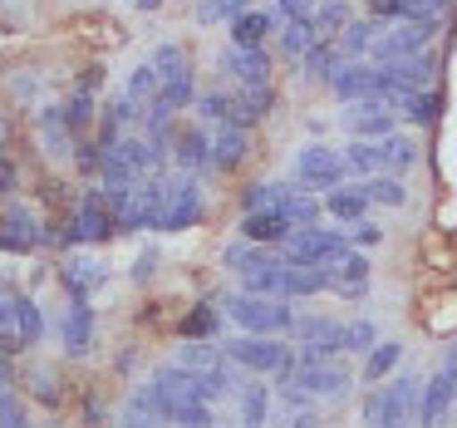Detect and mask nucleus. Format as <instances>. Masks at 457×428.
I'll return each mask as SVG.
<instances>
[{
  "label": "nucleus",
  "instance_id": "nucleus-8",
  "mask_svg": "<svg viewBox=\"0 0 457 428\" xmlns=\"http://www.w3.org/2000/svg\"><path fill=\"white\" fill-rule=\"evenodd\" d=\"M113 231H119V222H113V212H109V192L89 188L79 202V212H74V227L64 231V241H70V247H79V241H109Z\"/></svg>",
  "mask_w": 457,
  "mask_h": 428
},
{
  "label": "nucleus",
  "instance_id": "nucleus-47",
  "mask_svg": "<svg viewBox=\"0 0 457 428\" xmlns=\"http://www.w3.org/2000/svg\"><path fill=\"white\" fill-rule=\"evenodd\" d=\"M133 5H138V11H158L162 0H133Z\"/></svg>",
  "mask_w": 457,
  "mask_h": 428
},
{
  "label": "nucleus",
  "instance_id": "nucleus-36",
  "mask_svg": "<svg viewBox=\"0 0 457 428\" xmlns=\"http://www.w3.org/2000/svg\"><path fill=\"white\" fill-rule=\"evenodd\" d=\"M266 414H270V399H266V389H261V384H251L246 394H241V418H246V424H261Z\"/></svg>",
  "mask_w": 457,
  "mask_h": 428
},
{
  "label": "nucleus",
  "instance_id": "nucleus-16",
  "mask_svg": "<svg viewBox=\"0 0 457 428\" xmlns=\"http://www.w3.org/2000/svg\"><path fill=\"white\" fill-rule=\"evenodd\" d=\"M221 70H227L231 80H241V84H266L270 60H266L261 45H231V50L221 55Z\"/></svg>",
  "mask_w": 457,
  "mask_h": 428
},
{
  "label": "nucleus",
  "instance_id": "nucleus-34",
  "mask_svg": "<svg viewBox=\"0 0 457 428\" xmlns=\"http://www.w3.org/2000/svg\"><path fill=\"white\" fill-rule=\"evenodd\" d=\"M335 64H339V45H315V50L305 55V80H325L329 84Z\"/></svg>",
  "mask_w": 457,
  "mask_h": 428
},
{
  "label": "nucleus",
  "instance_id": "nucleus-1",
  "mask_svg": "<svg viewBox=\"0 0 457 428\" xmlns=\"http://www.w3.org/2000/svg\"><path fill=\"white\" fill-rule=\"evenodd\" d=\"M418 404H423V384H418L413 374H398V379H388L384 389H374V394H369L364 424H388V428L413 424Z\"/></svg>",
  "mask_w": 457,
  "mask_h": 428
},
{
  "label": "nucleus",
  "instance_id": "nucleus-5",
  "mask_svg": "<svg viewBox=\"0 0 457 428\" xmlns=\"http://www.w3.org/2000/svg\"><path fill=\"white\" fill-rule=\"evenodd\" d=\"M290 172H295L300 188H310V192H329V188H339V182H345L349 163L339 158L335 148H325V143H310V148H300V153H295Z\"/></svg>",
  "mask_w": 457,
  "mask_h": 428
},
{
  "label": "nucleus",
  "instance_id": "nucleus-26",
  "mask_svg": "<svg viewBox=\"0 0 457 428\" xmlns=\"http://www.w3.org/2000/svg\"><path fill=\"white\" fill-rule=\"evenodd\" d=\"M320 45V30H315V21L310 15H300V21H290L286 25V35H280V50H286V60H305L310 50Z\"/></svg>",
  "mask_w": 457,
  "mask_h": 428
},
{
  "label": "nucleus",
  "instance_id": "nucleus-24",
  "mask_svg": "<svg viewBox=\"0 0 457 428\" xmlns=\"http://www.w3.org/2000/svg\"><path fill=\"white\" fill-rule=\"evenodd\" d=\"M364 207H369V192L364 188H329V197H325V212L335 222H349V227L364 217Z\"/></svg>",
  "mask_w": 457,
  "mask_h": 428
},
{
  "label": "nucleus",
  "instance_id": "nucleus-33",
  "mask_svg": "<svg viewBox=\"0 0 457 428\" xmlns=\"http://www.w3.org/2000/svg\"><path fill=\"white\" fill-rule=\"evenodd\" d=\"M15 325H21V340H25V345H35V340H40L45 320H40V306H35L30 296H15Z\"/></svg>",
  "mask_w": 457,
  "mask_h": 428
},
{
  "label": "nucleus",
  "instance_id": "nucleus-27",
  "mask_svg": "<svg viewBox=\"0 0 457 428\" xmlns=\"http://www.w3.org/2000/svg\"><path fill=\"white\" fill-rule=\"evenodd\" d=\"M310 21H315L320 40H339V30L349 25V5H345V0H325V5L310 11Z\"/></svg>",
  "mask_w": 457,
  "mask_h": 428
},
{
  "label": "nucleus",
  "instance_id": "nucleus-12",
  "mask_svg": "<svg viewBox=\"0 0 457 428\" xmlns=\"http://www.w3.org/2000/svg\"><path fill=\"white\" fill-rule=\"evenodd\" d=\"M290 330H295L300 349H310V355H339V349H345V325H339V320L305 315V320H295Z\"/></svg>",
  "mask_w": 457,
  "mask_h": 428
},
{
  "label": "nucleus",
  "instance_id": "nucleus-32",
  "mask_svg": "<svg viewBox=\"0 0 457 428\" xmlns=\"http://www.w3.org/2000/svg\"><path fill=\"white\" fill-rule=\"evenodd\" d=\"M0 349H25L21 325H15V296L0 290Z\"/></svg>",
  "mask_w": 457,
  "mask_h": 428
},
{
  "label": "nucleus",
  "instance_id": "nucleus-30",
  "mask_svg": "<svg viewBox=\"0 0 457 428\" xmlns=\"http://www.w3.org/2000/svg\"><path fill=\"white\" fill-rule=\"evenodd\" d=\"M398 359H403V345H394V340L374 345V349H369V365H364V379H374V384H378V379H384L388 369L398 365Z\"/></svg>",
  "mask_w": 457,
  "mask_h": 428
},
{
  "label": "nucleus",
  "instance_id": "nucleus-20",
  "mask_svg": "<svg viewBox=\"0 0 457 428\" xmlns=\"http://www.w3.org/2000/svg\"><path fill=\"white\" fill-rule=\"evenodd\" d=\"M276 212H280V217H286L295 231H300V227H315V222H320V202L310 197V188H300V182H295V188H280Z\"/></svg>",
  "mask_w": 457,
  "mask_h": 428
},
{
  "label": "nucleus",
  "instance_id": "nucleus-28",
  "mask_svg": "<svg viewBox=\"0 0 457 428\" xmlns=\"http://www.w3.org/2000/svg\"><path fill=\"white\" fill-rule=\"evenodd\" d=\"M359 188L369 192V202H384V207H403L408 202L403 182H398L394 172H369V182H359Z\"/></svg>",
  "mask_w": 457,
  "mask_h": 428
},
{
  "label": "nucleus",
  "instance_id": "nucleus-37",
  "mask_svg": "<svg viewBox=\"0 0 457 428\" xmlns=\"http://www.w3.org/2000/svg\"><path fill=\"white\" fill-rule=\"evenodd\" d=\"M212 330H217V310L212 306H197L187 320H182V335L187 340H202V335H212Z\"/></svg>",
  "mask_w": 457,
  "mask_h": 428
},
{
  "label": "nucleus",
  "instance_id": "nucleus-2",
  "mask_svg": "<svg viewBox=\"0 0 457 428\" xmlns=\"http://www.w3.org/2000/svg\"><path fill=\"white\" fill-rule=\"evenodd\" d=\"M231 320H237L241 330H251V335H280V330L295 325V315H290L286 296H261V290H241V296L227 300Z\"/></svg>",
  "mask_w": 457,
  "mask_h": 428
},
{
  "label": "nucleus",
  "instance_id": "nucleus-15",
  "mask_svg": "<svg viewBox=\"0 0 457 428\" xmlns=\"http://www.w3.org/2000/svg\"><path fill=\"white\" fill-rule=\"evenodd\" d=\"M104 276H109V266H104L99 256H70L60 266V281H64V290H70L74 300H89L94 290L104 286Z\"/></svg>",
  "mask_w": 457,
  "mask_h": 428
},
{
  "label": "nucleus",
  "instance_id": "nucleus-13",
  "mask_svg": "<svg viewBox=\"0 0 457 428\" xmlns=\"http://www.w3.org/2000/svg\"><path fill=\"white\" fill-rule=\"evenodd\" d=\"M453 399H457V369L443 365V369H437V374L423 384V404H418V418H423V424H443L447 408H453Z\"/></svg>",
  "mask_w": 457,
  "mask_h": 428
},
{
  "label": "nucleus",
  "instance_id": "nucleus-44",
  "mask_svg": "<svg viewBox=\"0 0 457 428\" xmlns=\"http://www.w3.org/2000/svg\"><path fill=\"white\" fill-rule=\"evenodd\" d=\"M15 182H21V172H15V163L5 158V153H0V197H11Z\"/></svg>",
  "mask_w": 457,
  "mask_h": 428
},
{
  "label": "nucleus",
  "instance_id": "nucleus-11",
  "mask_svg": "<svg viewBox=\"0 0 457 428\" xmlns=\"http://www.w3.org/2000/svg\"><path fill=\"white\" fill-rule=\"evenodd\" d=\"M45 241L40 222H35L30 207H11L5 217H0V251H15V256H25V251H35Z\"/></svg>",
  "mask_w": 457,
  "mask_h": 428
},
{
  "label": "nucleus",
  "instance_id": "nucleus-43",
  "mask_svg": "<svg viewBox=\"0 0 457 428\" xmlns=\"http://www.w3.org/2000/svg\"><path fill=\"white\" fill-rule=\"evenodd\" d=\"M30 384H35V399H45V404H60V389H54V379L45 374V369L30 379Z\"/></svg>",
  "mask_w": 457,
  "mask_h": 428
},
{
  "label": "nucleus",
  "instance_id": "nucleus-23",
  "mask_svg": "<svg viewBox=\"0 0 457 428\" xmlns=\"http://www.w3.org/2000/svg\"><path fill=\"white\" fill-rule=\"evenodd\" d=\"M276 30V15L270 11H241L231 15V45H266V35Z\"/></svg>",
  "mask_w": 457,
  "mask_h": 428
},
{
  "label": "nucleus",
  "instance_id": "nucleus-39",
  "mask_svg": "<svg viewBox=\"0 0 457 428\" xmlns=\"http://www.w3.org/2000/svg\"><path fill=\"white\" fill-rule=\"evenodd\" d=\"M197 113H202L207 123H231V99H227V94H202V99H197Z\"/></svg>",
  "mask_w": 457,
  "mask_h": 428
},
{
  "label": "nucleus",
  "instance_id": "nucleus-29",
  "mask_svg": "<svg viewBox=\"0 0 457 428\" xmlns=\"http://www.w3.org/2000/svg\"><path fill=\"white\" fill-rule=\"evenodd\" d=\"M378 25L374 21H349L345 30H339V55H364L369 45H374Z\"/></svg>",
  "mask_w": 457,
  "mask_h": 428
},
{
  "label": "nucleus",
  "instance_id": "nucleus-14",
  "mask_svg": "<svg viewBox=\"0 0 457 428\" xmlns=\"http://www.w3.org/2000/svg\"><path fill=\"white\" fill-rule=\"evenodd\" d=\"M329 89H335V99H345V104L378 99V70L374 64H339V70L329 74Z\"/></svg>",
  "mask_w": 457,
  "mask_h": 428
},
{
  "label": "nucleus",
  "instance_id": "nucleus-42",
  "mask_svg": "<svg viewBox=\"0 0 457 428\" xmlns=\"http://www.w3.org/2000/svg\"><path fill=\"white\" fill-rule=\"evenodd\" d=\"M354 241H359V247H378V241H384V227H374V222L359 217L354 222Z\"/></svg>",
  "mask_w": 457,
  "mask_h": 428
},
{
  "label": "nucleus",
  "instance_id": "nucleus-40",
  "mask_svg": "<svg viewBox=\"0 0 457 428\" xmlns=\"http://www.w3.org/2000/svg\"><path fill=\"white\" fill-rule=\"evenodd\" d=\"M378 345V330L369 320H349L345 325V349H374Z\"/></svg>",
  "mask_w": 457,
  "mask_h": 428
},
{
  "label": "nucleus",
  "instance_id": "nucleus-35",
  "mask_svg": "<svg viewBox=\"0 0 457 428\" xmlns=\"http://www.w3.org/2000/svg\"><path fill=\"white\" fill-rule=\"evenodd\" d=\"M251 0H202L197 5V21L202 25H217V21H231V15H241Z\"/></svg>",
  "mask_w": 457,
  "mask_h": 428
},
{
  "label": "nucleus",
  "instance_id": "nucleus-6",
  "mask_svg": "<svg viewBox=\"0 0 457 428\" xmlns=\"http://www.w3.org/2000/svg\"><path fill=\"white\" fill-rule=\"evenodd\" d=\"M433 30L437 25H418V21H394V25H378L374 35V60L388 64V60H408V55H423L433 45Z\"/></svg>",
  "mask_w": 457,
  "mask_h": 428
},
{
  "label": "nucleus",
  "instance_id": "nucleus-45",
  "mask_svg": "<svg viewBox=\"0 0 457 428\" xmlns=\"http://www.w3.org/2000/svg\"><path fill=\"white\" fill-rule=\"evenodd\" d=\"M315 11V0H280V15L286 21H300V15H310Z\"/></svg>",
  "mask_w": 457,
  "mask_h": 428
},
{
  "label": "nucleus",
  "instance_id": "nucleus-7",
  "mask_svg": "<svg viewBox=\"0 0 457 428\" xmlns=\"http://www.w3.org/2000/svg\"><path fill=\"white\" fill-rule=\"evenodd\" d=\"M202 222V188L192 172L182 178H168V192H162V222L158 231H187Z\"/></svg>",
  "mask_w": 457,
  "mask_h": 428
},
{
  "label": "nucleus",
  "instance_id": "nucleus-17",
  "mask_svg": "<svg viewBox=\"0 0 457 428\" xmlns=\"http://www.w3.org/2000/svg\"><path fill=\"white\" fill-rule=\"evenodd\" d=\"M290 231H295V227H290L276 207H256V212H246V217H241V237L261 241V247H276V241L290 237Z\"/></svg>",
  "mask_w": 457,
  "mask_h": 428
},
{
  "label": "nucleus",
  "instance_id": "nucleus-25",
  "mask_svg": "<svg viewBox=\"0 0 457 428\" xmlns=\"http://www.w3.org/2000/svg\"><path fill=\"white\" fill-rule=\"evenodd\" d=\"M158 89H162V84H158V64L148 60V64H138V70L129 74V84H123V99H129L133 109L148 113V104L158 99Z\"/></svg>",
  "mask_w": 457,
  "mask_h": 428
},
{
  "label": "nucleus",
  "instance_id": "nucleus-48",
  "mask_svg": "<svg viewBox=\"0 0 457 428\" xmlns=\"http://www.w3.org/2000/svg\"><path fill=\"white\" fill-rule=\"evenodd\" d=\"M0 138H5V119H0Z\"/></svg>",
  "mask_w": 457,
  "mask_h": 428
},
{
  "label": "nucleus",
  "instance_id": "nucleus-9",
  "mask_svg": "<svg viewBox=\"0 0 457 428\" xmlns=\"http://www.w3.org/2000/svg\"><path fill=\"white\" fill-rule=\"evenodd\" d=\"M345 237H335V231H320V227H300L286 237V256L290 261H315V266H329V261L345 256Z\"/></svg>",
  "mask_w": 457,
  "mask_h": 428
},
{
  "label": "nucleus",
  "instance_id": "nucleus-21",
  "mask_svg": "<svg viewBox=\"0 0 457 428\" xmlns=\"http://www.w3.org/2000/svg\"><path fill=\"white\" fill-rule=\"evenodd\" d=\"M60 335H64V349H70V355H84V349L94 345V310H89V300H74V306L64 310Z\"/></svg>",
  "mask_w": 457,
  "mask_h": 428
},
{
  "label": "nucleus",
  "instance_id": "nucleus-31",
  "mask_svg": "<svg viewBox=\"0 0 457 428\" xmlns=\"http://www.w3.org/2000/svg\"><path fill=\"white\" fill-rule=\"evenodd\" d=\"M437 109H443L437 89H413V94L403 99V113H408L413 123H433V119H437Z\"/></svg>",
  "mask_w": 457,
  "mask_h": 428
},
{
  "label": "nucleus",
  "instance_id": "nucleus-10",
  "mask_svg": "<svg viewBox=\"0 0 457 428\" xmlns=\"http://www.w3.org/2000/svg\"><path fill=\"white\" fill-rule=\"evenodd\" d=\"M345 133L349 138H384V133H394V109L384 99H354L345 109Z\"/></svg>",
  "mask_w": 457,
  "mask_h": 428
},
{
  "label": "nucleus",
  "instance_id": "nucleus-19",
  "mask_svg": "<svg viewBox=\"0 0 457 428\" xmlns=\"http://www.w3.org/2000/svg\"><path fill=\"white\" fill-rule=\"evenodd\" d=\"M246 163V129L241 123H221V133L212 138V168L217 172H231Z\"/></svg>",
  "mask_w": 457,
  "mask_h": 428
},
{
  "label": "nucleus",
  "instance_id": "nucleus-3",
  "mask_svg": "<svg viewBox=\"0 0 457 428\" xmlns=\"http://www.w3.org/2000/svg\"><path fill=\"white\" fill-rule=\"evenodd\" d=\"M227 359L241 369H251V374H280V369L295 365V355H290V345H280L276 335H241V340H227Z\"/></svg>",
  "mask_w": 457,
  "mask_h": 428
},
{
  "label": "nucleus",
  "instance_id": "nucleus-4",
  "mask_svg": "<svg viewBox=\"0 0 457 428\" xmlns=\"http://www.w3.org/2000/svg\"><path fill=\"white\" fill-rule=\"evenodd\" d=\"M280 379H295L305 394H345L349 389V369L335 355H310V349H300L295 365L280 369Z\"/></svg>",
  "mask_w": 457,
  "mask_h": 428
},
{
  "label": "nucleus",
  "instance_id": "nucleus-18",
  "mask_svg": "<svg viewBox=\"0 0 457 428\" xmlns=\"http://www.w3.org/2000/svg\"><path fill=\"white\" fill-rule=\"evenodd\" d=\"M369 143H374L378 172H408L418 163V143L403 138V133H384V138H369Z\"/></svg>",
  "mask_w": 457,
  "mask_h": 428
},
{
  "label": "nucleus",
  "instance_id": "nucleus-38",
  "mask_svg": "<svg viewBox=\"0 0 457 428\" xmlns=\"http://www.w3.org/2000/svg\"><path fill=\"white\" fill-rule=\"evenodd\" d=\"M64 119H70V129H74V133H79V129H89V119H94V99H89V89H84V84H79V94L70 99Z\"/></svg>",
  "mask_w": 457,
  "mask_h": 428
},
{
  "label": "nucleus",
  "instance_id": "nucleus-46",
  "mask_svg": "<svg viewBox=\"0 0 457 428\" xmlns=\"http://www.w3.org/2000/svg\"><path fill=\"white\" fill-rule=\"evenodd\" d=\"M153 266H158V256H153V251H143L138 266H133V281H148V276H153Z\"/></svg>",
  "mask_w": 457,
  "mask_h": 428
},
{
  "label": "nucleus",
  "instance_id": "nucleus-41",
  "mask_svg": "<svg viewBox=\"0 0 457 428\" xmlns=\"http://www.w3.org/2000/svg\"><path fill=\"white\" fill-rule=\"evenodd\" d=\"M276 197H280V182H256V188H246V212L276 207Z\"/></svg>",
  "mask_w": 457,
  "mask_h": 428
},
{
  "label": "nucleus",
  "instance_id": "nucleus-22",
  "mask_svg": "<svg viewBox=\"0 0 457 428\" xmlns=\"http://www.w3.org/2000/svg\"><path fill=\"white\" fill-rule=\"evenodd\" d=\"M172 158H178L182 172H197V168H212V138L202 129H182L172 138Z\"/></svg>",
  "mask_w": 457,
  "mask_h": 428
}]
</instances>
